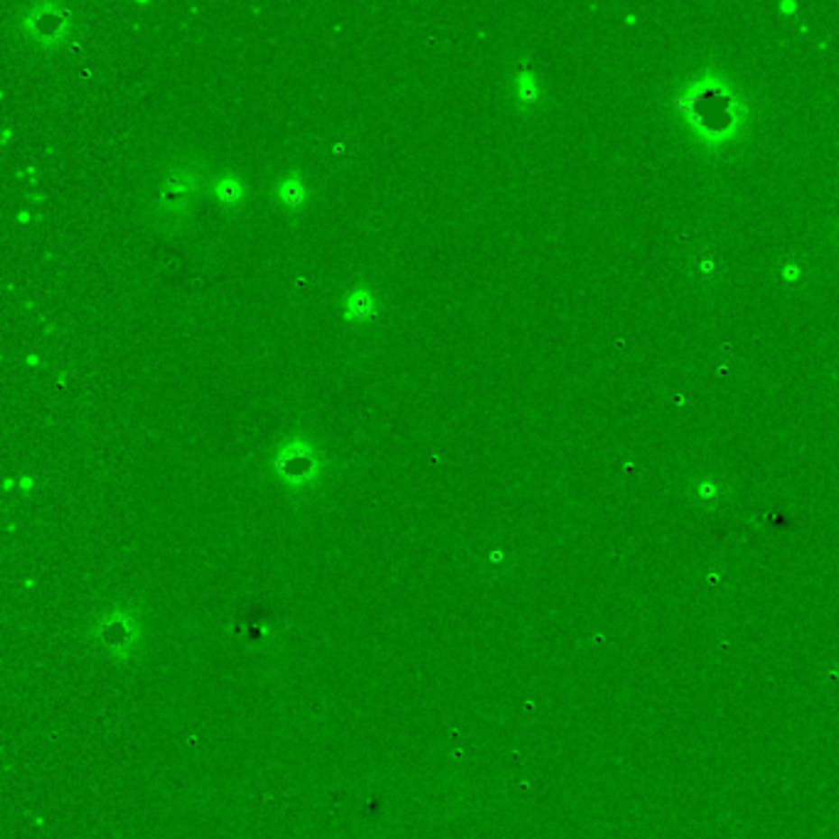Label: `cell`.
Segmentation results:
<instances>
[{
	"mask_svg": "<svg viewBox=\"0 0 839 839\" xmlns=\"http://www.w3.org/2000/svg\"><path fill=\"white\" fill-rule=\"evenodd\" d=\"M205 185L202 165L195 161H175L162 172L155 195V217L158 226L162 229H180V225L189 217L192 207L198 205L199 192Z\"/></svg>",
	"mask_w": 839,
	"mask_h": 839,
	"instance_id": "6da1fadb",
	"label": "cell"
},
{
	"mask_svg": "<svg viewBox=\"0 0 839 839\" xmlns=\"http://www.w3.org/2000/svg\"><path fill=\"white\" fill-rule=\"evenodd\" d=\"M271 470L276 473V478L293 493L310 490L320 480L323 473V458L313 443L306 436H290L281 443L279 451L271 458Z\"/></svg>",
	"mask_w": 839,
	"mask_h": 839,
	"instance_id": "7a4b0ae2",
	"label": "cell"
},
{
	"mask_svg": "<svg viewBox=\"0 0 839 839\" xmlns=\"http://www.w3.org/2000/svg\"><path fill=\"white\" fill-rule=\"evenodd\" d=\"M23 30L40 47L62 45L72 32V13L57 3H40L23 15Z\"/></svg>",
	"mask_w": 839,
	"mask_h": 839,
	"instance_id": "3957f363",
	"label": "cell"
},
{
	"mask_svg": "<svg viewBox=\"0 0 839 839\" xmlns=\"http://www.w3.org/2000/svg\"><path fill=\"white\" fill-rule=\"evenodd\" d=\"M347 323H370L377 318V298L367 286L350 290L343 300Z\"/></svg>",
	"mask_w": 839,
	"mask_h": 839,
	"instance_id": "277c9868",
	"label": "cell"
},
{
	"mask_svg": "<svg viewBox=\"0 0 839 839\" xmlns=\"http://www.w3.org/2000/svg\"><path fill=\"white\" fill-rule=\"evenodd\" d=\"M215 192L217 202H222L225 207H239L246 198V188H244L242 178H236V175H225V178H219L215 182Z\"/></svg>",
	"mask_w": 839,
	"mask_h": 839,
	"instance_id": "5b68a950",
	"label": "cell"
},
{
	"mask_svg": "<svg viewBox=\"0 0 839 839\" xmlns=\"http://www.w3.org/2000/svg\"><path fill=\"white\" fill-rule=\"evenodd\" d=\"M276 192H279L281 202H283V205H286V207H290V209H298L308 199L306 182H303V178H300V175H296V172H293V175H289V178H283V180H279V185H276Z\"/></svg>",
	"mask_w": 839,
	"mask_h": 839,
	"instance_id": "8992f818",
	"label": "cell"
},
{
	"mask_svg": "<svg viewBox=\"0 0 839 839\" xmlns=\"http://www.w3.org/2000/svg\"><path fill=\"white\" fill-rule=\"evenodd\" d=\"M517 89H520V99L527 101V104L537 99V84H534V77H530V74H524V77L517 79Z\"/></svg>",
	"mask_w": 839,
	"mask_h": 839,
	"instance_id": "52a82bcc",
	"label": "cell"
}]
</instances>
